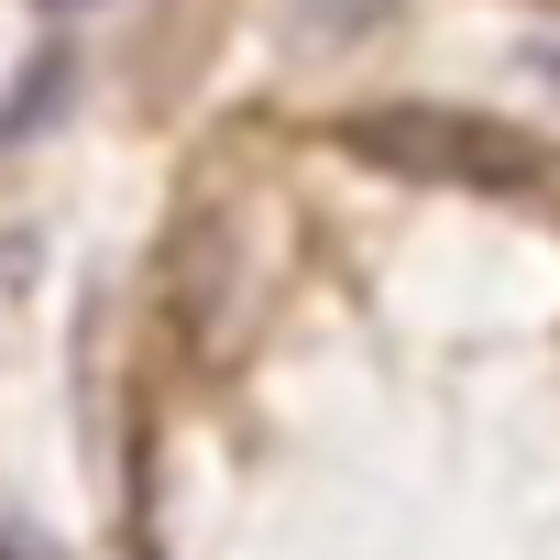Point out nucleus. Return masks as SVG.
<instances>
[{
	"instance_id": "4",
	"label": "nucleus",
	"mask_w": 560,
	"mask_h": 560,
	"mask_svg": "<svg viewBox=\"0 0 560 560\" xmlns=\"http://www.w3.org/2000/svg\"><path fill=\"white\" fill-rule=\"evenodd\" d=\"M67 12H89V0H67Z\"/></svg>"
},
{
	"instance_id": "1",
	"label": "nucleus",
	"mask_w": 560,
	"mask_h": 560,
	"mask_svg": "<svg viewBox=\"0 0 560 560\" xmlns=\"http://www.w3.org/2000/svg\"><path fill=\"white\" fill-rule=\"evenodd\" d=\"M341 143L363 165H396V176H440V187H538V143L516 121H483V110H440V100H385V110H352Z\"/></svg>"
},
{
	"instance_id": "2",
	"label": "nucleus",
	"mask_w": 560,
	"mask_h": 560,
	"mask_svg": "<svg viewBox=\"0 0 560 560\" xmlns=\"http://www.w3.org/2000/svg\"><path fill=\"white\" fill-rule=\"evenodd\" d=\"M0 560H56V549H45L34 527H0Z\"/></svg>"
},
{
	"instance_id": "3",
	"label": "nucleus",
	"mask_w": 560,
	"mask_h": 560,
	"mask_svg": "<svg viewBox=\"0 0 560 560\" xmlns=\"http://www.w3.org/2000/svg\"><path fill=\"white\" fill-rule=\"evenodd\" d=\"M538 78H549V89H560V45H538Z\"/></svg>"
}]
</instances>
